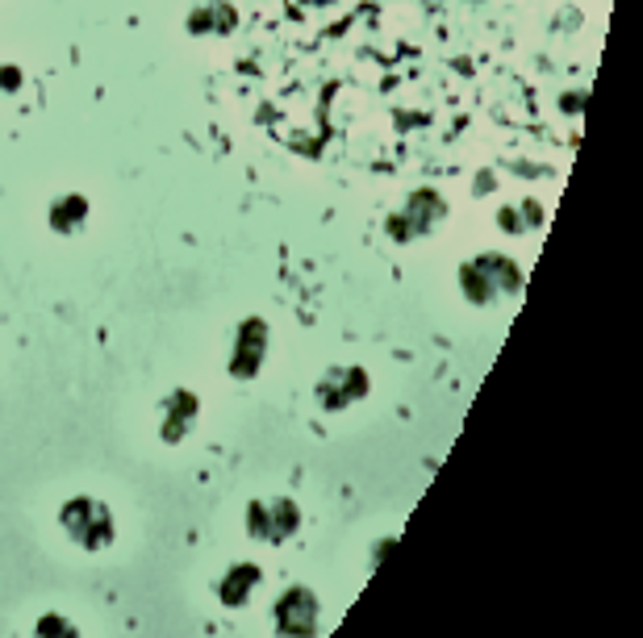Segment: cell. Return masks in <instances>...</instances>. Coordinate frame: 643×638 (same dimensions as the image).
Instances as JSON below:
<instances>
[{"label": "cell", "mask_w": 643, "mask_h": 638, "mask_svg": "<svg viewBox=\"0 0 643 638\" xmlns=\"http://www.w3.org/2000/svg\"><path fill=\"white\" fill-rule=\"evenodd\" d=\"M59 522L63 530H67V538H76L84 551H101V547L113 542V514H109V505L92 501V496L67 501Z\"/></svg>", "instance_id": "cell-1"}, {"label": "cell", "mask_w": 643, "mask_h": 638, "mask_svg": "<svg viewBox=\"0 0 643 638\" xmlns=\"http://www.w3.org/2000/svg\"><path fill=\"white\" fill-rule=\"evenodd\" d=\"M318 622H322V605L306 584L289 589L285 597L271 605V630L276 638H318Z\"/></svg>", "instance_id": "cell-2"}, {"label": "cell", "mask_w": 643, "mask_h": 638, "mask_svg": "<svg viewBox=\"0 0 643 638\" xmlns=\"http://www.w3.org/2000/svg\"><path fill=\"white\" fill-rule=\"evenodd\" d=\"M297 526H301V510L292 505L289 496H276V501H251V510H247L251 538L280 547V542H289V538L297 535Z\"/></svg>", "instance_id": "cell-3"}, {"label": "cell", "mask_w": 643, "mask_h": 638, "mask_svg": "<svg viewBox=\"0 0 643 638\" xmlns=\"http://www.w3.org/2000/svg\"><path fill=\"white\" fill-rule=\"evenodd\" d=\"M259 580H264V572H259L255 563H234L226 577L218 580V601H222L226 609H243L251 601V593L259 589Z\"/></svg>", "instance_id": "cell-4"}, {"label": "cell", "mask_w": 643, "mask_h": 638, "mask_svg": "<svg viewBox=\"0 0 643 638\" xmlns=\"http://www.w3.org/2000/svg\"><path fill=\"white\" fill-rule=\"evenodd\" d=\"M34 638H80L76 622H67L63 614H42L34 626Z\"/></svg>", "instance_id": "cell-5"}]
</instances>
